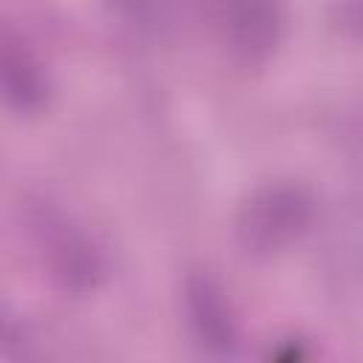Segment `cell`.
<instances>
[{
  "instance_id": "5",
  "label": "cell",
  "mask_w": 363,
  "mask_h": 363,
  "mask_svg": "<svg viewBox=\"0 0 363 363\" xmlns=\"http://www.w3.org/2000/svg\"><path fill=\"white\" fill-rule=\"evenodd\" d=\"M227 28L233 37V48L247 60H258L278 37V14L269 6H238L230 11Z\"/></svg>"
},
{
  "instance_id": "1",
  "label": "cell",
  "mask_w": 363,
  "mask_h": 363,
  "mask_svg": "<svg viewBox=\"0 0 363 363\" xmlns=\"http://www.w3.org/2000/svg\"><path fill=\"white\" fill-rule=\"evenodd\" d=\"M309 218V199L301 187L278 184L261 190L241 213V238L252 250H275Z\"/></svg>"
},
{
  "instance_id": "6",
  "label": "cell",
  "mask_w": 363,
  "mask_h": 363,
  "mask_svg": "<svg viewBox=\"0 0 363 363\" xmlns=\"http://www.w3.org/2000/svg\"><path fill=\"white\" fill-rule=\"evenodd\" d=\"M0 352L14 363H43V346L28 335L26 323L0 312Z\"/></svg>"
},
{
  "instance_id": "3",
  "label": "cell",
  "mask_w": 363,
  "mask_h": 363,
  "mask_svg": "<svg viewBox=\"0 0 363 363\" xmlns=\"http://www.w3.org/2000/svg\"><path fill=\"white\" fill-rule=\"evenodd\" d=\"M37 227L43 233V247L51 258L54 272L74 289L91 286L99 275V258L91 241L54 210H40Z\"/></svg>"
},
{
  "instance_id": "2",
  "label": "cell",
  "mask_w": 363,
  "mask_h": 363,
  "mask_svg": "<svg viewBox=\"0 0 363 363\" xmlns=\"http://www.w3.org/2000/svg\"><path fill=\"white\" fill-rule=\"evenodd\" d=\"M0 96L20 113H34L45 105L48 79L20 34L0 26Z\"/></svg>"
},
{
  "instance_id": "4",
  "label": "cell",
  "mask_w": 363,
  "mask_h": 363,
  "mask_svg": "<svg viewBox=\"0 0 363 363\" xmlns=\"http://www.w3.org/2000/svg\"><path fill=\"white\" fill-rule=\"evenodd\" d=\"M184 306L190 326L204 349L230 354L235 349V320L221 286L210 275H190L184 284Z\"/></svg>"
}]
</instances>
